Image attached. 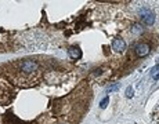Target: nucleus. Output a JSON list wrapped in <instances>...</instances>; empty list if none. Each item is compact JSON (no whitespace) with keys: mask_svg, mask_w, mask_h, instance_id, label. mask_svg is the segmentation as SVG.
Here are the masks:
<instances>
[{"mask_svg":"<svg viewBox=\"0 0 159 124\" xmlns=\"http://www.w3.org/2000/svg\"><path fill=\"white\" fill-rule=\"evenodd\" d=\"M119 87H120V84H115V86H111V87H109V88H108V94L109 92H112V91H118V90H119Z\"/></svg>","mask_w":159,"mask_h":124,"instance_id":"1a4fd4ad","label":"nucleus"},{"mask_svg":"<svg viewBox=\"0 0 159 124\" xmlns=\"http://www.w3.org/2000/svg\"><path fill=\"white\" fill-rule=\"evenodd\" d=\"M143 29H141V26L139 25V24H137V25H134V28H133V33H136V35H139L140 32H141Z\"/></svg>","mask_w":159,"mask_h":124,"instance_id":"9d476101","label":"nucleus"},{"mask_svg":"<svg viewBox=\"0 0 159 124\" xmlns=\"http://www.w3.org/2000/svg\"><path fill=\"white\" fill-rule=\"evenodd\" d=\"M134 96V90H133V87H127L126 88V98H133Z\"/></svg>","mask_w":159,"mask_h":124,"instance_id":"0eeeda50","label":"nucleus"},{"mask_svg":"<svg viewBox=\"0 0 159 124\" xmlns=\"http://www.w3.org/2000/svg\"><path fill=\"white\" fill-rule=\"evenodd\" d=\"M151 75H152V79H154V80H158V79H159V63L152 68Z\"/></svg>","mask_w":159,"mask_h":124,"instance_id":"423d86ee","label":"nucleus"},{"mask_svg":"<svg viewBox=\"0 0 159 124\" xmlns=\"http://www.w3.org/2000/svg\"><path fill=\"white\" fill-rule=\"evenodd\" d=\"M21 69L25 73H30V72H35L38 69V63L35 61H24L21 63Z\"/></svg>","mask_w":159,"mask_h":124,"instance_id":"f03ea898","label":"nucleus"},{"mask_svg":"<svg viewBox=\"0 0 159 124\" xmlns=\"http://www.w3.org/2000/svg\"><path fill=\"white\" fill-rule=\"evenodd\" d=\"M136 54L139 57H145L149 54V46L147 43H140L136 46Z\"/></svg>","mask_w":159,"mask_h":124,"instance_id":"7ed1b4c3","label":"nucleus"},{"mask_svg":"<svg viewBox=\"0 0 159 124\" xmlns=\"http://www.w3.org/2000/svg\"><path fill=\"white\" fill-rule=\"evenodd\" d=\"M108 104H109V96H105V98H104L102 101L100 102V108H101V109H105Z\"/></svg>","mask_w":159,"mask_h":124,"instance_id":"6e6552de","label":"nucleus"},{"mask_svg":"<svg viewBox=\"0 0 159 124\" xmlns=\"http://www.w3.org/2000/svg\"><path fill=\"white\" fill-rule=\"evenodd\" d=\"M69 57L71 58H73V59H79L82 57V51L79 50L78 47H72V48H69Z\"/></svg>","mask_w":159,"mask_h":124,"instance_id":"39448f33","label":"nucleus"},{"mask_svg":"<svg viewBox=\"0 0 159 124\" xmlns=\"http://www.w3.org/2000/svg\"><path fill=\"white\" fill-rule=\"evenodd\" d=\"M140 14H141V19L145 25H152V24L155 22L154 13H152L151 10H148V8H143V10L140 11Z\"/></svg>","mask_w":159,"mask_h":124,"instance_id":"f257e3e1","label":"nucleus"},{"mask_svg":"<svg viewBox=\"0 0 159 124\" xmlns=\"http://www.w3.org/2000/svg\"><path fill=\"white\" fill-rule=\"evenodd\" d=\"M112 48H114L115 51H123L125 48H126V43H125L123 39L118 37L112 41Z\"/></svg>","mask_w":159,"mask_h":124,"instance_id":"20e7f679","label":"nucleus"}]
</instances>
